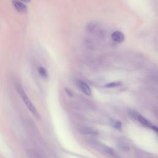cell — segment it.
<instances>
[{
  "mask_svg": "<svg viewBox=\"0 0 158 158\" xmlns=\"http://www.w3.org/2000/svg\"><path fill=\"white\" fill-rule=\"evenodd\" d=\"M16 89L19 93V94L20 95V96L21 97L22 99L23 100V102L25 103V104L26 105V106L28 107V109H29V110L37 118H40V115L39 114L38 112V111L36 110L35 107L34 106V105L33 104V103L31 102V101H30V99H29V98L28 97V96L27 95L26 93L25 92V91L23 90V88L22 87V86L19 84H17L16 85Z\"/></svg>",
  "mask_w": 158,
  "mask_h": 158,
  "instance_id": "6da1fadb",
  "label": "cell"
},
{
  "mask_svg": "<svg viewBox=\"0 0 158 158\" xmlns=\"http://www.w3.org/2000/svg\"><path fill=\"white\" fill-rule=\"evenodd\" d=\"M129 115H130V117L131 118H133L134 120H136L138 122H139L142 125H143L146 127H148V128H150L156 132L157 131V128L156 126L152 125L149 120H148L144 117L141 115L139 113H138L135 110H130Z\"/></svg>",
  "mask_w": 158,
  "mask_h": 158,
  "instance_id": "7a4b0ae2",
  "label": "cell"
},
{
  "mask_svg": "<svg viewBox=\"0 0 158 158\" xmlns=\"http://www.w3.org/2000/svg\"><path fill=\"white\" fill-rule=\"evenodd\" d=\"M77 85L78 86V87L80 88V89H81V91L85 94L87 96H91V89L90 88V87L89 86V85L85 83V81H82V80H78L77 81Z\"/></svg>",
  "mask_w": 158,
  "mask_h": 158,
  "instance_id": "3957f363",
  "label": "cell"
},
{
  "mask_svg": "<svg viewBox=\"0 0 158 158\" xmlns=\"http://www.w3.org/2000/svg\"><path fill=\"white\" fill-rule=\"evenodd\" d=\"M112 39L118 43H122L125 40V36L123 33L120 31H115L111 35Z\"/></svg>",
  "mask_w": 158,
  "mask_h": 158,
  "instance_id": "277c9868",
  "label": "cell"
},
{
  "mask_svg": "<svg viewBox=\"0 0 158 158\" xmlns=\"http://www.w3.org/2000/svg\"><path fill=\"white\" fill-rule=\"evenodd\" d=\"M12 4L15 8V9L19 12H26L27 10V7L25 4L19 1H12Z\"/></svg>",
  "mask_w": 158,
  "mask_h": 158,
  "instance_id": "5b68a950",
  "label": "cell"
},
{
  "mask_svg": "<svg viewBox=\"0 0 158 158\" xmlns=\"http://www.w3.org/2000/svg\"><path fill=\"white\" fill-rule=\"evenodd\" d=\"M79 131L84 135H94L97 134V131L93 130V128L90 127H81L79 129Z\"/></svg>",
  "mask_w": 158,
  "mask_h": 158,
  "instance_id": "8992f818",
  "label": "cell"
},
{
  "mask_svg": "<svg viewBox=\"0 0 158 158\" xmlns=\"http://www.w3.org/2000/svg\"><path fill=\"white\" fill-rule=\"evenodd\" d=\"M110 123H111L112 126L116 129H120L122 128V123L118 120L111 119Z\"/></svg>",
  "mask_w": 158,
  "mask_h": 158,
  "instance_id": "52a82bcc",
  "label": "cell"
},
{
  "mask_svg": "<svg viewBox=\"0 0 158 158\" xmlns=\"http://www.w3.org/2000/svg\"><path fill=\"white\" fill-rule=\"evenodd\" d=\"M38 72H39L40 75L41 77H44V78H46V77H48V72H47V71H46V70L45 68H44V67H40L38 68Z\"/></svg>",
  "mask_w": 158,
  "mask_h": 158,
  "instance_id": "ba28073f",
  "label": "cell"
},
{
  "mask_svg": "<svg viewBox=\"0 0 158 158\" xmlns=\"http://www.w3.org/2000/svg\"><path fill=\"white\" fill-rule=\"evenodd\" d=\"M120 85V83L118 81H114V82H111L109 83H107L106 85V87L107 88H113V87H116L117 86H119Z\"/></svg>",
  "mask_w": 158,
  "mask_h": 158,
  "instance_id": "9c48e42d",
  "label": "cell"
}]
</instances>
